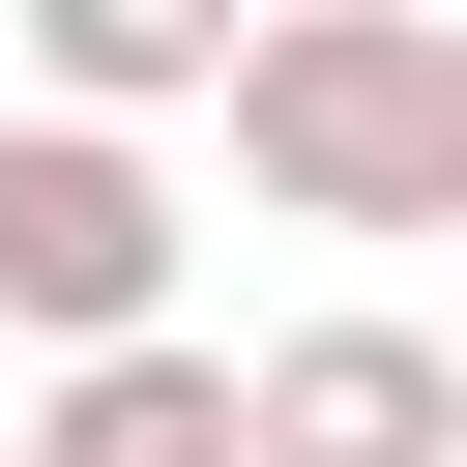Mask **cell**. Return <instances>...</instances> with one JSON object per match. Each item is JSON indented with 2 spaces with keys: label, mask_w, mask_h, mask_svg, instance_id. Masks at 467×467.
I'll return each instance as SVG.
<instances>
[{
  "label": "cell",
  "mask_w": 467,
  "mask_h": 467,
  "mask_svg": "<svg viewBox=\"0 0 467 467\" xmlns=\"http://www.w3.org/2000/svg\"><path fill=\"white\" fill-rule=\"evenodd\" d=\"M234 467H467V350L438 321H263L234 350Z\"/></svg>",
  "instance_id": "3"
},
{
  "label": "cell",
  "mask_w": 467,
  "mask_h": 467,
  "mask_svg": "<svg viewBox=\"0 0 467 467\" xmlns=\"http://www.w3.org/2000/svg\"><path fill=\"white\" fill-rule=\"evenodd\" d=\"M0 467H234V350H88V379H29Z\"/></svg>",
  "instance_id": "5"
},
{
  "label": "cell",
  "mask_w": 467,
  "mask_h": 467,
  "mask_svg": "<svg viewBox=\"0 0 467 467\" xmlns=\"http://www.w3.org/2000/svg\"><path fill=\"white\" fill-rule=\"evenodd\" d=\"M204 88H234V0H29V117L146 146V117H204Z\"/></svg>",
  "instance_id": "4"
},
{
  "label": "cell",
  "mask_w": 467,
  "mask_h": 467,
  "mask_svg": "<svg viewBox=\"0 0 467 467\" xmlns=\"http://www.w3.org/2000/svg\"><path fill=\"white\" fill-rule=\"evenodd\" d=\"M0 350H175V175L88 117H0Z\"/></svg>",
  "instance_id": "2"
},
{
  "label": "cell",
  "mask_w": 467,
  "mask_h": 467,
  "mask_svg": "<svg viewBox=\"0 0 467 467\" xmlns=\"http://www.w3.org/2000/svg\"><path fill=\"white\" fill-rule=\"evenodd\" d=\"M234 175L292 234H467V29L438 0H263L234 29Z\"/></svg>",
  "instance_id": "1"
}]
</instances>
